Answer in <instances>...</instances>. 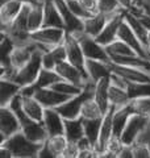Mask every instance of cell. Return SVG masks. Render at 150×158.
I'll list each match as a JSON object with an SVG mask.
<instances>
[{"instance_id":"5bb4252c","label":"cell","mask_w":150,"mask_h":158,"mask_svg":"<svg viewBox=\"0 0 150 158\" xmlns=\"http://www.w3.org/2000/svg\"><path fill=\"white\" fill-rule=\"evenodd\" d=\"M37 50H40V49L37 48L36 44H34V41H31L28 44H23V45H15L11 56H9V59H11L15 69L19 70L20 67H23L25 63L34 56V53Z\"/></svg>"},{"instance_id":"d590c367","label":"cell","mask_w":150,"mask_h":158,"mask_svg":"<svg viewBox=\"0 0 150 158\" xmlns=\"http://www.w3.org/2000/svg\"><path fill=\"white\" fill-rule=\"evenodd\" d=\"M102 118H92V120H83V118H82L83 124H84V136H86L94 145H96L98 138H99L100 125H102Z\"/></svg>"},{"instance_id":"d6986e66","label":"cell","mask_w":150,"mask_h":158,"mask_svg":"<svg viewBox=\"0 0 150 158\" xmlns=\"http://www.w3.org/2000/svg\"><path fill=\"white\" fill-rule=\"evenodd\" d=\"M21 132L25 135V137L28 140H31L34 144H40L42 145L44 142H46V140L49 138V133L45 128L42 121H34L31 120L27 125L23 127Z\"/></svg>"},{"instance_id":"74e56055","label":"cell","mask_w":150,"mask_h":158,"mask_svg":"<svg viewBox=\"0 0 150 158\" xmlns=\"http://www.w3.org/2000/svg\"><path fill=\"white\" fill-rule=\"evenodd\" d=\"M98 3H99V12L104 13L107 17L111 16V15L124 11L119 6L117 0H98Z\"/></svg>"},{"instance_id":"8992f818","label":"cell","mask_w":150,"mask_h":158,"mask_svg":"<svg viewBox=\"0 0 150 158\" xmlns=\"http://www.w3.org/2000/svg\"><path fill=\"white\" fill-rule=\"evenodd\" d=\"M21 123L11 108L0 107V144L17 132H21Z\"/></svg>"},{"instance_id":"ab89813d","label":"cell","mask_w":150,"mask_h":158,"mask_svg":"<svg viewBox=\"0 0 150 158\" xmlns=\"http://www.w3.org/2000/svg\"><path fill=\"white\" fill-rule=\"evenodd\" d=\"M67 4H69V7L70 9H71V12L75 15L77 17H79L81 20H84L86 17L88 16H91L86 9L83 8V6L81 4V2L79 0H67Z\"/></svg>"},{"instance_id":"bcb514c9","label":"cell","mask_w":150,"mask_h":158,"mask_svg":"<svg viewBox=\"0 0 150 158\" xmlns=\"http://www.w3.org/2000/svg\"><path fill=\"white\" fill-rule=\"evenodd\" d=\"M0 158H13V154L7 146L0 145Z\"/></svg>"},{"instance_id":"7402d4cb","label":"cell","mask_w":150,"mask_h":158,"mask_svg":"<svg viewBox=\"0 0 150 158\" xmlns=\"http://www.w3.org/2000/svg\"><path fill=\"white\" fill-rule=\"evenodd\" d=\"M66 59H67V56H66L65 44H59V45L53 46L52 49L42 53V66L54 70L59 63L66 61Z\"/></svg>"},{"instance_id":"6da1fadb","label":"cell","mask_w":150,"mask_h":158,"mask_svg":"<svg viewBox=\"0 0 150 158\" xmlns=\"http://www.w3.org/2000/svg\"><path fill=\"white\" fill-rule=\"evenodd\" d=\"M0 145L7 146L12 152L13 158H38L40 149L42 146L28 140L23 132H17L16 135L8 137Z\"/></svg>"},{"instance_id":"4dcf8cb0","label":"cell","mask_w":150,"mask_h":158,"mask_svg":"<svg viewBox=\"0 0 150 158\" xmlns=\"http://www.w3.org/2000/svg\"><path fill=\"white\" fill-rule=\"evenodd\" d=\"M125 20L128 21V24L131 25V28L133 29V32L136 33V36L138 37V40L141 41V44L148 49V33L149 31L146 28H144V25L138 21V19L134 16V15H132L131 12H125Z\"/></svg>"},{"instance_id":"7bdbcfd3","label":"cell","mask_w":150,"mask_h":158,"mask_svg":"<svg viewBox=\"0 0 150 158\" xmlns=\"http://www.w3.org/2000/svg\"><path fill=\"white\" fill-rule=\"evenodd\" d=\"M83 8L90 13V15H95L99 13V3L98 0H79Z\"/></svg>"},{"instance_id":"30bf717a","label":"cell","mask_w":150,"mask_h":158,"mask_svg":"<svg viewBox=\"0 0 150 158\" xmlns=\"http://www.w3.org/2000/svg\"><path fill=\"white\" fill-rule=\"evenodd\" d=\"M113 112H115V107L111 106L102 118L99 138H98L96 145H95V149L99 153V158L102 156V153H104V150H106V146H107V142L109 141V138L115 135L113 133Z\"/></svg>"},{"instance_id":"83f0119b","label":"cell","mask_w":150,"mask_h":158,"mask_svg":"<svg viewBox=\"0 0 150 158\" xmlns=\"http://www.w3.org/2000/svg\"><path fill=\"white\" fill-rule=\"evenodd\" d=\"M44 4L45 0H38L37 3L31 4L28 16V24L31 33L44 27Z\"/></svg>"},{"instance_id":"681fc988","label":"cell","mask_w":150,"mask_h":158,"mask_svg":"<svg viewBox=\"0 0 150 158\" xmlns=\"http://www.w3.org/2000/svg\"><path fill=\"white\" fill-rule=\"evenodd\" d=\"M145 0H136V4H144Z\"/></svg>"},{"instance_id":"ba28073f","label":"cell","mask_w":150,"mask_h":158,"mask_svg":"<svg viewBox=\"0 0 150 158\" xmlns=\"http://www.w3.org/2000/svg\"><path fill=\"white\" fill-rule=\"evenodd\" d=\"M54 70L58 73V75L62 79L69 81V82H73V83L81 86V87H86L87 83H88V78L86 75V73H84L83 70H81L79 67H77L75 65H73L71 62H69L67 59L59 63Z\"/></svg>"},{"instance_id":"4316f807","label":"cell","mask_w":150,"mask_h":158,"mask_svg":"<svg viewBox=\"0 0 150 158\" xmlns=\"http://www.w3.org/2000/svg\"><path fill=\"white\" fill-rule=\"evenodd\" d=\"M65 136L70 142H78L84 137V124L82 117L65 118Z\"/></svg>"},{"instance_id":"277c9868","label":"cell","mask_w":150,"mask_h":158,"mask_svg":"<svg viewBox=\"0 0 150 158\" xmlns=\"http://www.w3.org/2000/svg\"><path fill=\"white\" fill-rule=\"evenodd\" d=\"M73 34L78 38L86 59H100V61H107V62L111 61L106 46L102 45L95 37L84 33L83 31L73 33Z\"/></svg>"},{"instance_id":"ac0fdd59","label":"cell","mask_w":150,"mask_h":158,"mask_svg":"<svg viewBox=\"0 0 150 158\" xmlns=\"http://www.w3.org/2000/svg\"><path fill=\"white\" fill-rule=\"evenodd\" d=\"M24 7V3L19 0H4L0 4V25L2 28H6L15 21L21 9Z\"/></svg>"},{"instance_id":"9a60e30c","label":"cell","mask_w":150,"mask_h":158,"mask_svg":"<svg viewBox=\"0 0 150 158\" xmlns=\"http://www.w3.org/2000/svg\"><path fill=\"white\" fill-rule=\"evenodd\" d=\"M42 123L46 128L49 136L65 133V118L57 111V108H45Z\"/></svg>"},{"instance_id":"cb8c5ba5","label":"cell","mask_w":150,"mask_h":158,"mask_svg":"<svg viewBox=\"0 0 150 158\" xmlns=\"http://www.w3.org/2000/svg\"><path fill=\"white\" fill-rule=\"evenodd\" d=\"M134 112L136 111H134V108H133L132 102L124 107L115 108V112H113V133L115 135L121 136L124 128L127 127L128 120L131 118V116Z\"/></svg>"},{"instance_id":"f6af8a7d","label":"cell","mask_w":150,"mask_h":158,"mask_svg":"<svg viewBox=\"0 0 150 158\" xmlns=\"http://www.w3.org/2000/svg\"><path fill=\"white\" fill-rule=\"evenodd\" d=\"M117 3H119V6L121 7V9H124L125 12H128V11H131L132 7L136 4V0H117Z\"/></svg>"},{"instance_id":"ffe728a7","label":"cell","mask_w":150,"mask_h":158,"mask_svg":"<svg viewBox=\"0 0 150 158\" xmlns=\"http://www.w3.org/2000/svg\"><path fill=\"white\" fill-rule=\"evenodd\" d=\"M109 77L102 78L100 81L95 83L94 87V94H92V99L99 104V107L102 108V111L106 113L111 104H109Z\"/></svg>"},{"instance_id":"7a4b0ae2","label":"cell","mask_w":150,"mask_h":158,"mask_svg":"<svg viewBox=\"0 0 150 158\" xmlns=\"http://www.w3.org/2000/svg\"><path fill=\"white\" fill-rule=\"evenodd\" d=\"M67 31L65 28H57V27H42L31 33L32 41L37 45V48L42 53L52 49L53 46L63 44L66 38Z\"/></svg>"},{"instance_id":"7dc6e473","label":"cell","mask_w":150,"mask_h":158,"mask_svg":"<svg viewBox=\"0 0 150 158\" xmlns=\"http://www.w3.org/2000/svg\"><path fill=\"white\" fill-rule=\"evenodd\" d=\"M0 2H4V0H0ZM19 2H21L24 4H34V3H37L38 0H19Z\"/></svg>"},{"instance_id":"44dd1931","label":"cell","mask_w":150,"mask_h":158,"mask_svg":"<svg viewBox=\"0 0 150 158\" xmlns=\"http://www.w3.org/2000/svg\"><path fill=\"white\" fill-rule=\"evenodd\" d=\"M21 107L29 118L34 121H42L45 107L34 95H21Z\"/></svg>"},{"instance_id":"3957f363","label":"cell","mask_w":150,"mask_h":158,"mask_svg":"<svg viewBox=\"0 0 150 158\" xmlns=\"http://www.w3.org/2000/svg\"><path fill=\"white\" fill-rule=\"evenodd\" d=\"M42 67H44L42 66V52L37 50L34 53V56L29 59L23 67H20L16 71L12 81L19 83L21 87L31 86L37 81Z\"/></svg>"},{"instance_id":"c3c4849f","label":"cell","mask_w":150,"mask_h":158,"mask_svg":"<svg viewBox=\"0 0 150 158\" xmlns=\"http://www.w3.org/2000/svg\"><path fill=\"white\" fill-rule=\"evenodd\" d=\"M146 52H148V58L150 59V44L148 45V49H146Z\"/></svg>"},{"instance_id":"60d3db41","label":"cell","mask_w":150,"mask_h":158,"mask_svg":"<svg viewBox=\"0 0 150 158\" xmlns=\"http://www.w3.org/2000/svg\"><path fill=\"white\" fill-rule=\"evenodd\" d=\"M133 158H150V149L146 144L142 142H136L132 145Z\"/></svg>"},{"instance_id":"b9f144b4","label":"cell","mask_w":150,"mask_h":158,"mask_svg":"<svg viewBox=\"0 0 150 158\" xmlns=\"http://www.w3.org/2000/svg\"><path fill=\"white\" fill-rule=\"evenodd\" d=\"M79 156V146L77 142H69L66 149L63 150L61 158H78Z\"/></svg>"},{"instance_id":"e575fe53","label":"cell","mask_w":150,"mask_h":158,"mask_svg":"<svg viewBox=\"0 0 150 158\" xmlns=\"http://www.w3.org/2000/svg\"><path fill=\"white\" fill-rule=\"evenodd\" d=\"M127 91L132 100L133 99H138V98L150 96V82H145V83L128 82Z\"/></svg>"},{"instance_id":"8fae6325","label":"cell","mask_w":150,"mask_h":158,"mask_svg":"<svg viewBox=\"0 0 150 158\" xmlns=\"http://www.w3.org/2000/svg\"><path fill=\"white\" fill-rule=\"evenodd\" d=\"M111 62V61H109ZM107 61H100V59H86L84 63V71L87 74L88 82L96 83L102 78L111 75V66Z\"/></svg>"},{"instance_id":"8d00e7d4","label":"cell","mask_w":150,"mask_h":158,"mask_svg":"<svg viewBox=\"0 0 150 158\" xmlns=\"http://www.w3.org/2000/svg\"><path fill=\"white\" fill-rule=\"evenodd\" d=\"M52 88H54V90L65 94V95H67V96H75V95L82 94L86 87H81V86L75 85V83H73V82L61 79V81H58L57 83H54V85L52 86Z\"/></svg>"},{"instance_id":"f1b7e54d","label":"cell","mask_w":150,"mask_h":158,"mask_svg":"<svg viewBox=\"0 0 150 158\" xmlns=\"http://www.w3.org/2000/svg\"><path fill=\"white\" fill-rule=\"evenodd\" d=\"M132 99L129 98L127 88H121L113 85H109V104L115 108H120L129 104Z\"/></svg>"},{"instance_id":"d4e9b609","label":"cell","mask_w":150,"mask_h":158,"mask_svg":"<svg viewBox=\"0 0 150 158\" xmlns=\"http://www.w3.org/2000/svg\"><path fill=\"white\" fill-rule=\"evenodd\" d=\"M21 86L12 79L0 78V107H7L15 96L21 92Z\"/></svg>"},{"instance_id":"7c38bea8","label":"cell","mask_w":150,"mask_h":158,"mask_svg":"<svg viewBox=\"0 0 150 158\" xmlns=\"http://www.w3.org/2000/svg\"><path fill=\"white\" fill-rule=\"evenodd\" d=\"M34 96L38 99L40 103H41L45 108H57L58 106H61L62 103H65L71 98V96L65 95V94L59 92L57 90H54L52 87L38 88V90L34 92Z\"/></svg>"},{"instance_id":"1f68e13d","label":"cell","mask_w":150,"mask_h":158,"mask_svg":"<svg viewBox=\"0 0 150 158\" xmlns=\"http://www.w3.org/2000/svg\"><path fill=\"white\" fill-rule=\"evenodd\" d=\"M104 116V112L102 111V108L99 107V104L94 100L92 98L87 99L82 106L81 111V117L83 120H92V118H102Z\"/></svg>"},{"instance_id":"5b68a950","label":"cell","mask_w":150,"mask_h":158,"mask_svg":"<svg viewBox=\"0 0 150 158\" xmlns=\"http://www.w3.org/2000/svg\"><path fill=\"white\" fill-rule=\"evenodd\" d=\"M150 120V117H146L144 115L134 112L131 116V118L127 123V127L124 128V131L121 133V140L127 146H132L133 144H136L138 141L141 133L144 132L145 127L148 125V123Z\"/></svg>"},{"instance_id":"836d02e7","label":"cell","mask_w":150,"mask_h":158,"mask_svg":"<svg viewBox=\"0 0 150 158\" xmlns=\"http://www.w3.org/2000/svg\"><path fill=\"white\" fill-rule=\"evenodd\" d=\"M106 49L109 54V57L111 56H133V54H137L127 42H124L120 38H116L112 44L106 46Z\"/></svg>"},{"instance_id":"f546056e","label":"cell","mask_w":150,"mask_h":158,"mask_svg":"<svg viewBox=\"0 0 150 158\" xmlns=\"http://www.w3.org/2000/svg\"><path fill=\"white\" fill-rule=\"evenodd\" d=\"M124 148H125V144L123 142L121 137L113 135L107 142L106 150H104V153H102L100 158H120Z\"/></svg>"},{"instance_id":"52a82bcc","label":"cell","mask_w":150,"mask_h":158,"mask_svg":"<svg viewBox=\"0 0 150 158\" xmlns=\"http://www.w3.org/2000/svg\"><path fill=\"white\" fill-rule=\"evenodd\" d=\"M125 19V11L117 12L115 15H111V16L107 17V23L104 25L103 31L99 33L98 37H95L98 41L104 46H108L109 44H112L115 40L117 38L119 34V29L121 27V24Z\"/></svg>"},{"instance_id":"9c48e42d","label":"cell","mask_w":150,"mask_h":158,"mask_svg":"<svg viewBox=\"0 0 150 158\" xmlns=\"http://www.w3.org/2000/svg\"><path fill=\"white\" fill-rule=\"evenodd\" d=\"M65 48H66V56H67V61L71 62L73 65H75L77 67H79L81 70L84 71V63H86V57H84V53L82 50V46L79 44L78 38L74 36L73 33L66 34V38H65ZM86 73V71H84ZM87 75V74H86Z\"/></svg>"},{"instance_id":"d6a6232c","label":"cell","mask_w":150,"mask_h":158,"mask_svg":"<svg viewBox=\"0 0 150 158\" xmlns=\"http://www.w3.org/2000/svg\"><path fill=\"white\" fill-rule=\"evenodd\" d=\"M69 140L65 136V133L62 135H54V136H49L46 140V144L49 146V149L53 152V154L56 158H61L63 150L66 149V146L69 145Z\"/></svg>"},{"instance_id":"ee69618b","label":"cell","mask_w":150,"mask_h":158,"mask_svg":"<svg viewBox=\"0 0 150 158\" xmlns=\"http://www.w3.org/2000/svg\"><path fill=\"white\" fill-rule=\"evenodd\" d=\"M38 158H56L53 154V152L49 149V146L46 142H44L41 149H40V153H38Z\"/></svg>"},{"instance_id":"484cf974","label":"cell","mask_w":150,"mask_h":158,"mask_svg":"<svg viewBox=\"0 0 150 158\" xmlns=\"http://www.w3.org/2000/svg\"><path fill=\"white\" fill-rule=\"evenodd\" d=\"M107 23V16L104 13H95L83 20V32L92 37H98L99 33L103 31Z\"/></svg>"},{"instance_id":"2e32d148","label":"cell","mask_w":150,"mask_h":158,"mask_svg":"<svg viewBox=\"0 0 150 158\" xmlns=\"http://www.w3.org/2000/svg\"><path fill=\"white\" fill-rule=\"evenodd\" d=\"M54 2H56V6L58 7L59 12H61L66 31L69 33H77L83 31V20L77 17L71 12V9H70L67 4V0H54Z\"/></svg>"},{"instance_id":"f907efd6","label":"cell","mask_w":150,"mask_h":158,"mask_svg":"<svg viewBox=\"0 0 150 158\" xmlns=\"http://www.w3.org/2000/svg\"><path fill=\"white\" fill-rule=\"evenodd\" d=\"M146 145H148V146H149V149H150V140H149V141H148V142H146Z\"/></svg>"},{"instance_id":"4fadbf2b","label":"cell","mask_w":150,"mask_h":158,"mask_svg":"<svg viewBox=\"0 0 150 158\" xmlns=\"http://www.w3.org/2000/svg\"><path fill=\"white\" fill-rule=\"evenodd\" d=\"M109 66H111L112 73H116L119 75H121L127 82H137V83L150 82V74L148 71L141 70V69L123 66V65H117V63H113V62H109Z\"/></svg>"},{"instance_id":"f35d334b","label":"cell","mask_w":150,"mask_h":158,"mask_svg":"<svg viewBox=\"0 0 150 158\" xmlns=\"http://www.w3.org/2000/svg\"><path fill=\"white\" fill-rule=\"evenodd\" d=\"M132 104H133L134 111H136L137 113L144 115L146 117H150V96L133 99Z\"/></svg>"},{"instance_id":"603a6c76","label":"cell","mask_w":150,"mask_h":158,"mask_svg":"<svg viewBox=\"0 0 150 158\" xmlns=\"http://www.w3.org/2000/svg\"><path fill=\"white\" fill-rule=\"evenodd\" d=\"M44 27L65 28V21L54 0H45L44 4ZM66 29V28H65Z\"/></svg>"},{"instance_id":"e0dca14e","label":"cell","mask_w":150,"mask_h":158,"mask_svg":"<svg viewBox=\"0 0 150 158\" xmlns=\"http://www.w3.org/2000/svg\"><path fill=\"white\" fill-rule=\"evenodd\" d=\"M117 38L123 40L124 42H127L129 46H131L134 52H136L138 56L148 58V52H146V48H145L141 41L138 40V37L136 36V33L133 32V29L131 28V25L128 24V21L124 19V21L121 24V27L119 29V34H117Z\"/></svg>"}]
</instances>
